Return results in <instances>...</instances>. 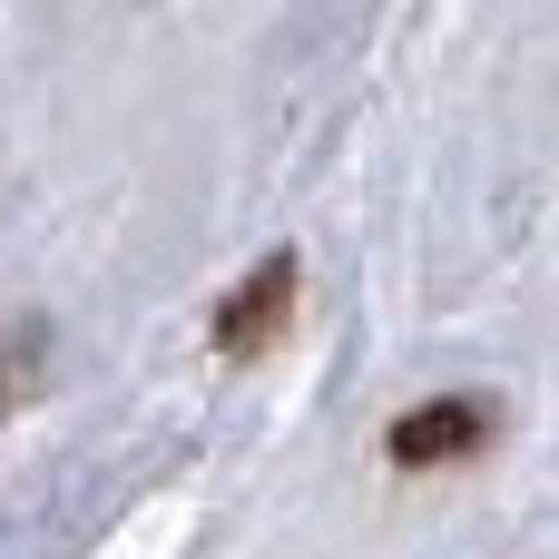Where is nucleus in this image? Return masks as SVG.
<instances>
[{
  "label": "nucleus",
  "instance_id": "nucleus-1",
  "mask_svg": "<svg viewBox=\"0 0 559 559\" xmlns=\"http://www.w3.org/2000/svg\"><path fill=\"white\" fill-rule=\"evenodd\" d=\"M481 442H491V403L481 393H432L383 432V462L393 472H442V462H472Z\"/></svg>",
  "mask_w": 559,
  "mask_h": 559
},
{
  "label": "nucleus",
  "instance_id": "nucleus-2",
  "mask_svg": "<svg viewBox=\"0 0 559 559\" xmlns=\"http://www.w3.org/2000/svg\"><path fill=\"white\" fill-rule=\"evenodd\" d=\"M295 285H305V265H295V255H265V265L216 305V354H226V364L265 354V344L285 334V314H295Z\"/></svg>",
  "mask_w": 559,
  "mask_h": 559
},
{
  "label": "nucleus",
  "instance_id": "nucleus-3",
  "mask_svg": "<svg viewBox=\"0 0 559 559\" xmlns=\"http://www.w3.org/2000/svg\"><path fill=\"white\" fill-rule=\"evenodd\" d=\"M39 354H49V324H39V314L0 324V423L29 403V383H39Z\"/></svg>",
  "mask_w": 559,
  "mask_h": 559
}]
</instances>
